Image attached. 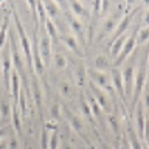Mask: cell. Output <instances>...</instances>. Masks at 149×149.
I'll return each mask as SVG.
<instances>
[{
    "label": "cell",
    "mask_w": 149,
    "mask_h": 149,
    "mask_svg": "<svg viewBox=\"0 0 149 149\" xmlns=\"http://www.w3.org/2000/svg\"><path fill=\"white\" fill-rule=\"evenodd\" d=\"M148 54H149V45L146 51H144L143 58H141V62L138 65V70L135 72V78H134V90H132V101H130V106H129V112L130 115L135 112V107L141 100L140 96L143 95V90H144V86H146V79H148Z\"/></svg>",
    "instance_id": "1"
},
{
    "label": "cell",
    "mask_w": 149,
    "mask_h": 149,
    "mask_svg": "<svg viewBox=\"0 0 149 149\" xmlns=\"http://www.w3.org/2000/svg\"><path fill=\"white\" fill-rule=\"evenodd\" d=\"M9 8H11V14L14 17V23H16V31H17V36H19V40H20V47L23 50V53L26 56V65L30 67L31 70V74L34 72V67H33V53H31V44H30V39H28V34L25 33L22 26V22L20 19H19V14L16 11V6H14V3H9Z\"/></svg>",
    "instance_id": "2"
},
{
    "label": "cell",
    "mask_w": 149,
    "mask_h": 149,
    "mask_svg": "<svg viewBox=\"0 0 149 149\" xmlns=\"http://www.w3.org/2000/svg\"><path fill=\"white\" fill-rule=\"evenodd\" d=\"M135 61H137V56H135V53H132V54H130V58H129V61H126V67L121 70V76H123V86H124V95H126V98L132 95V90H134Z\"/></svg>",
    "instance_id": "3"
},
{
    "label": "cell",
    "mask_w": 149,
    "mask_h": 149,
    "mask_svg": "<svg viewBox=\"0 0 149 149\" xmlns=\"http://www.w3.org/2000/svg\"><path fill=\"white\" fill-rule=\"evenodd\" d=\"M138 30H140V28L137 26L132 33H130V36L127 37V39H126V44L123 45V48H121L120 54L116 56V59L113 61V67H115V68H120V65L124 64L126 61H127L129 56L134 53L135 45H137V34H138Z\"/></svg>",
    "instance_id": "4"
},
{
    "label": "cell",
    "mask_w": 149,
    "mask_h": 149,
    "mask_svg": "<svg viewBox=\"0 0 149 149\" xmlns=\"http://www.w3.org/2000/svg\"><path fill=\"white\" fill-rule=\"evenodd\" d=\"M87 74L90 76V82L93 86L100 87L101 90H104L106 93H112V82H110V76H107L104 72H98L95 68H88Z\"/></svg>",
    "instance_id": "5"
},
{
    "label": "cell",
    "mask_w": 149,
    "mask_h": 149,
    "mask_svg": "<svg viewBox=\"0 0 149 149\" xmlns=\"http://www.w3.org/2000/svg\"><path fill=\"white\" fill-rule=\"evenodd\" d=\"M138 9H140V8H135L134 11H129V9H126V13L123 14V17H121L120 23L116 25L115 31H113V34H112V39H110L112 44H113V42H115L116 39H118V37H121L123 34H126V30L129 28L130 22H132V19L135 17V13H137Z\"/></svg>",
    "instance_id": "6"
},
{
    "label": "cell",
    "mask_w": 149,
    "mask_h": 149,
    "mask_svg": "<svg viewBox=\"0 0 149 149\" xmlns=\"http://www.w3.org/2000/svg\"><path fill=\"white\" fill-rule=\"evenodd\" d=\"M65 20H67L68 26L72 28V31L74 33V37L78 39V42L86 45V33H84V25L81 23V20L74 17L72 13H65Z\"/></svg>",
    "instance_id": "7"
},
{
    "label": "cell",
    "mask_w": 149,
    "mask_h": 149,
    "mask_svg": "<svg viewBox=\"0 0 149 149\" xmlns=\"http://www.w3.org/2000/svg\"><path fill=\"white\" fill-rule=\"evenodd\" d=\"M2 70H3L5 88H6V92H9V82H11V72H13V59L9 48H6L2 54Z\"/></svg>",
    "instance_id": "8"
},
{
    "label": "cell",
    "mask_w": 149,
    "mask_h": 149,
    "mask_svg": "<svg viewBox=\"0 0 149 149\" xmlns=\"http://www.w3.org/2000/svg\"><path fill=\"white\" fill-rule=\"evenodd\" d=\"M110 82H112V87L115 88V92L118 93V96L121 98V101H126L124 86H123V76H121V70H120V68H115V67L112 68Z\"/></svg>",
    "instance_id": "9"
},
{
    "label": "cell",
    "mask_w": 149,
    "mask_h": 149,
    "mask_svg": "<svg viewBox=\"0 0 149 149\" xmlns=\"http://www.w3.org/2000/svg\"><path fill=\"white\" fill-rule=\"evenodd\" d=\"M90 88H92V96L95 98V101L98 102V106L102 109V112H110V106H109V98H107L106 92L101 90L100 87L93 86L90 82Z\"/></svg>",
    "instance_id": "10"
},
{
    "label": "cell",
    "mask_w": 149,
    "mask_h": 149,
    "mask_svg": "<svg viewBox=\"0 0 149 149\" xmlns=\"http://www.w3.org/2000/svg\"><path fill=\"white\" fill-rule=\"evenodd\" d=\"M121 17H123V14H112V16H109L106 19L104 23H102V31L100 33V39L101 37H106L107 34H110V33H113V30L121 20Z\"/></svg>",
    "instance_id": "11"
},
{
    "label": "cell",
    "mask_w": 149,
    "mask_h": 149,
    "mask_svg": "<svg viewBox=\"0 0 149 149\" xmlns=\"http://www.w3.org/2000/svg\"><path fill=\"white\" fill-rule=\"evenodd\" d=\"M39 51H40V58L44 65H48L51 61V42L48 34H42L40 44H39Z\"/></svg>",
    "instance_id": "12"
},
{
    "label": "cell",
    "mask_w": 149,
    "mask_h": 149,
    "mask_svg": "<svg viewBox=\"0 0 149 149\" xmlns=\"http://www.w3.org/2000/svg\"><path fill=\"white\" fill-rule=\"evenodd\" d=\"M9 93H11V98L14 101V106H17L19 102V95H20V76L16 70L13 68L11 72V82H9Z\"/></svg>",
    "instance_id": "13"
},
{
    "label": "cell",
    "mask_w": 149,
    "mask_h": 149,
    "mask_svg": "<svg viewBox=\"0 0 149 149\" xmlns=\"http://www.w3.org/2000/svg\"><path fill=\"white\" fill-rule=\"evenodd\" d=\"M135 118H137V127H138V137L140 140H143L144 137V126H146V116H144V106L140 101L137 107H135Z\"/></svg>",
    "instance_id": "14"
},
{
    "label": "cell",
    "mask_w": 149,
    "mask_h": 149,
    "mask_svg": "<svg viewBox=\"0 0 149 149\" xmlns=\"http://www.w3.org/2000/svg\"><path fill=\"white\" fill-rule=\"evenodd\" d=\"M70 9H72V13L74 14V17H79V19H84L86 22H90V11L84 6L81 2H70L68 3Z\"/></svg>",
    "instance_id": "15"
},
{
    "label": "cell",
    "mask_w": 149,
    "mask_h": 149,
    "mask_svg": "<svg viewBox=\"0 0 149 149\" xmlns=\"http://www.w3.org/2000/svg\"><path fill=\"white\" fill-rule=\"evenodd\" d=\"M62 42L65 45L68 47L70 50L73 51L74 54H78L79 58H84V53L81 51V48H79V42H78V39L74 37V34H68V33H62Z\"/></svg>",
    "instance_id": "16"
},
{
    "label": "cell",
    "mask_w": 149,
    "mask_h": 149,
    "mask_svg": "<svg viewBox=\"0 0 149 149\" xmlns=\"http://www.w3.org/2000/svg\"><path fill=\"white\" fill-rule=\"evenodd\" d=\"M64 112H65V116H67V121L68 124L72 126V127L76 130V132L81 135V137H84V127H82V121L79 120V116H76L73 113V112H70L67 107H64Z\"/></svg>",
    "instance_id": "17"
},
{
    "label": "cell",
    "mask_w": 149,
    "mask_h": 149,
    "mask_svg": "<svg viewBox=\"0 0 149 149\" xmlns=\"http://www.w3.org/2000/svg\"><path fill=\"white\" fill-rule=\"evenodd\" d=\"M127 141H129V146L130 149H143V144H141V140H140L138 134L134 130L132 126H127Z\"/></svg>",
    "instance_id": "18"
},
{
    "label": "cell",
    "mask_w": 149,
    "mask_h": 149,
    "mask_svg": "<svg viewBox=\"0 0 149 149\" xmlns=\"http://www.w3.org/2000/svg\"><path fill=\"white\" fill-rule=\"evenodd\" d=\"M9 17H11V13H6L3 17V23L0 26V48L5 45V40H6V34L9 31Z\"/></svg>",
    "instance_id": "19"
},
{
    "label": "cell",
    "mask_w": 149,
    "mask_h": 149,
    "mask_svg": "<svg viewBox=\"0 0 149 149\" xmlns=\"http://www.w3.org/2000/svg\"><path fill=\"white\" fill-rule=\"evenodd\" d=\"M44 9H45V14L48 16V19H54L59 16V3H56V2L44 3Z\"/></svg>",
    "instance_id": "20"
},
{
    "label": "cell",
    "mask_w": 149,
    "mask_h": 149,
    "mask_svg": "<svg viewBox=\"0 0 149 149\" xmlns=\"http://www.w3.org/2000/svg\"><path fill=\"white\" fill-rule=\"evenodd\" d=\"M126 39H127V37H126V34H123L121 37H118V39H116L113 44H112V56H113V61L116 59V56L120 54V51H121V48H123V45L126 44Z\"/></svg>",
    "instance_id": "21"
},
{
    "label": "cell",
    "mask_w": 149,
    "mask_h": 149,
    "mask_svg": "<svg viewBox=\"0 0 149 149\" xmlns=\"http://www.w3.org/2000/svg\"><path fill=\"white\" fill-rule=\"evenodd\" d=\"M11 120H13V124H14V129H16L17 134H20V112L17 110V106L11 107Z\"/></svg>",
    "instance_id": "22"
},
{
    "label": "cell",
    "mask_w": 149,
    "mask_h": 149,
    "mask_svg": "<svg viewBox=\"0 0 149 149\" xmlns=\"http://www.w3.org/2000/svg\"><path fill=\"white\" fill-rule=\"evenodd\" d=\"M45 30H47V34H48V37H51L53 40H58V30H56V26H54V23L51 19L47 17V20H45Z\"/></svg>",
    "instance_id": "23"
},
{
    "label": "cell",
    "mask_w": 149,
    "mask_h": 149,
    "mask_svg": "<svg viewBox=\"0 0 149 149\" xmlns=\"http://www.w3.org/2000/svg\"><path fill=\"white\" fill-rule=\"evenodd\" d=\"M11 104H9V101L6 98H0V115L3 116V118H8V116H11Z\"/></svg>",
    "instance_id": "24"
},
{
    "label": "cell",
    "mask_w": 149,
    "mask_h": 149,
    "mask_svg": "<svg viewBox=\"0 0 149 149\" xmlns=\"http://www.w3.org/2000/svg\"><path fill=\"white\" fill-rule=\"evenodd\" d=\"M109 59L106 58V56H98V58L95 59V70H98V72H104L106 68H109L110 65H109Z\"/></svg>",
    "instance_id": "25"
},
{
    "label": "cell",
    "mask_w": 149,
    "mask_h": 149,
    "mask_svg": "<svg viewBox=\"0 0 149 149\" xmlns=\"http://www.w3.org/2000/svg\"><path fill=\"white\" fill-rule=\"evenodd\" d=\"M87 102H88V106H90V110H92V113L95 115V116H100L102 113V109L100 106H98V102L95 101V98L92 96V93L87 96Z\"/></svg>",
    "instance_id": "26"
},
{
    "label": "cell",
    "mask_w": 149,
    "mask_h": 149,
    "mask_svg": "<svg viewBox=\"0 0 149 149\" xmlns=\"http://www.w3.org/2000/svg\"><path fill=\"white\" fill-rule=\"evenodd\" d=\"M149 40V26H143L138 30V34H137V44L141 45L144 42Z\"/></svg>",
    "instance_id": "27"
},
{
    "label": "cell",
    "mask_w": 149,
    "mask_h": 149,
    "mask_svg": "<svg viewBox=\"0 0 149 149\" xmlns=\"http://www.w3.org/2000/svg\"><path fill=\"white\" fill-rule=\"evenodd\" d=\"M81 109H82V113H86L88 116V120L93 121V115H92V110H90V106H88V102H87V98L81 95Z\"/></svg>",
    "instance_id": "28"
},
{
    "label": "cell",
    "mask_w": 149,
    "mask_h": 149,
    "mask_svg": "<svg viewBox=\"0 0 149 149\" xmlns=\"http://www.w3.org/2000/svg\"><path fill=\"white\" fill-rule=\"evenodd\" d=\"M17 106L20 107V116H26V96L22 90H20V95H19Z\"/></svg>",
    "instance_id": "29"
},
{
    "label": "cell",
    "mask_w": 149,
    "mask_h": 149,
    "mask_svg": "<svg viewBox=\"0 0 149 149\" xmlns=\"http://www.w3.org/2000/svg\"><path fill=\"white\" fill-rule=\"evenodd\" d=\"M40 148L42 149H48V144H50V132H48V129H42V134H40Z\"/></svg>",
    "instance_id": "30"
},
{
    "label": "cell",
    "mask_w": 149,
    "mask_h": 149,
    "mask_svg": "<svg viewBox=\"0 0 149 149\" xmlns=\"http://www.w3.org/2000/svg\"><path fill=\"white\" fill-rule=\"evenodd\" d=\"M58 144H59V134H58V130H53V132L50 134L48 149H58Z\"/></svg>",
    "instance_id": "31"
},
{
    "label": "cell",
    "mask_w": 149,
    "mask_h": 149,
    "mask_svg": "<svg viewBox=\"0 0 149 149\" xmlns=\"http://www.w3.org/2000/svg\"><path fill=\"white\" fill-rule=\"evenodd\" d=\"M54 64L58 68H64L65 67V56L62 53H56L54 54Z\"/></svg>",
    "instance_id": "32"
},
{
    "label": "cell",
    "mask_w": 149,
    "mask_h": 149,
    "mask_svg": "<svg viewBox=\"0 0 149 149\" xmlns=\"http://www.w3.org/2000/svg\"><path fill=\"white\" fill-rule=\"evenodd\" d=\"M86 73H87V70L84 68V67H79V68H78L76 76H78V84H79V86H84V79H86Z\"/></svg>",
    "instance_id": "33"
},
{
    "label": "cell",
    "mask_w": 149,
    "mask_h": 149,
    "mask_svg": "<svg viewBox=\"0 0 149 149\" xmlns=\"http://www.w3.org/2000/svg\"><path fill=\"white\" fill-rule=\"evenodd\" d=\"M144 144L149 148V120H146V126H144V137H143Z\"/></svg>",
    "instance_id": "34"
},
{
    "label": "cell",
    "mask_w": 149,
    "mask_h": 149,
    "mask_svg": "<svg viewBox=\"0 0 149 149\" xmlns=\"http://www.w3.org/2000/svg\"><path fill=\"white\" fill-rule=\"evenodd\" d=\"M59 109H61V107H59V104H54L53 106V109H51V115H53V118L54 120H59Z\"/></svg>",
    "instance_id": "35"
},
{
    "label": "cell",
    "mask_w": 149,
    "mask_h": 149,
    "mask_svg": "<svg viewBox=\"0 0 149 149\" xmlns=\"http://www.w3.org/2000/svg\"><path fill=\"white\" fill-rule=\"evenodd\" d=\"M143 95H144V102H143V106H146V107H149V90L146 88V90H143Z\"/></svg>",
    "instance_id": "36"
},
{
    "label": "cell",
    "mask_w": 149,
    "mask_h": 149,
    "mask_svg": "<svg viewBox=\"0 0 149 149\" xmlns=\"http://www.w3.org/2000/svg\"><path fill=\"white\" fill-rule=\"evenodd\" d=\"M44 127H45V129H51V130H58V126H56V123H51V121H47Z\"/></svg>",
    "instance_id": "37"
},
{
    "label": "cell",
    "mask_w": 149,
    "mask_h": 149,
    "mask_svg": "<svg viewBox=\"0 0 149 149\" xmlns=\"http://www.w3.org/2000/svg\"><path fill=\"white\" fill-rule=\"evenodd\" d=\"M9 149H17V140H16V137H11V140H9Z\"/></svg>",
    "instance_id": "38"
},
{
    "label": "cell",
    "mask_w": 149,
    "mask_h": 149,
    "mask_svg": "<svg viewBox=\"0 0 149 149\" xmlns=\"http://www.w3.org/2000/svg\"><path fill=\"white\" fill-rule=\"evenodd\" d=\"M143 25L144 26H149V9L144 13V16H143Z\"/></svg>",
    "instance_id": "39"
},
{
    "label": "cell",
    "mask_w": 149,
    "mask_h": 149,
    "mask_svg": "<svg viewBox=\"0 0 149 149\" xmlns=\"http://www.w3.org/2000/svg\"><path fill=\"white\" fill-rule=\"evenodd\" d=\"M120 149H130V146L127 144V138H126L124 141H123V143L120 144Z\"/></svg>",
    "instance_id": "40"
},
{
    "label": "cell",
    "mask_w": 149,
    "mask_h": 149,
    "mask_svg": "<svg viewBox=\"0 0 149 149\" xmlns=\"http://www.w3.org/2000/svg\"><path fill=\"white\" fill-rule=\"evenodd\" d=\"M9 127H8V126H5V127H2V129H0V140H2L3 138V135L5 134H6V130H8Z\"/></svg>",
    "instance_id": "41"
},
{
    "label": "cell",
    "mask_w": 149,
    "mask_h": 149,
    "mask_svg": "<svg viewBox=\"0 0 149 149\" xmlns=\"http://www.w3.org/2000/svg\"><path fill=\"white\" fill-rule=\"evenodd\" d=\"M68 90H70V88H68V86H67V84H64V86H62V93H64L65 96L68 95Z\"/></svg>",
    "instance_id": "42"
},
{
    "label": "cell",
    "mask_w": 149,
    "mask_h": 149,
    "mask_svg": "<svg viewBox=\"0 0 149 149\" xmlns=\"http://www.w3.org/2000/svg\"><path fill=\"white\" fill-rule=\"evenodd\" d=\"M6 148V143H0V149H5Z\"/></svg>",
    "instance_id": "43"
},
{
    "label": "cell",
    "mask_w": 149,
    "mask_h": 149,
    "mask_svg": "<svg viewBox=\"0 0 149 149\" xmlns=\"http://www.w3.org/2000/svg\"><path fill=\"white\" fill-rule=\"evenodd\" d=\"M143 149H149V148L146 146V144H143Z\"/></svg>",
    "instance_id": "44"
},
{
    "label": "cell",
    "mask_w": 149,
    "mask_h": 149,
    "mask_svg": "<svg viewBox=\"0 0 149 149\" xmlns=\"http://www.w3.org/2000/svg\"><path fill=\"white\" fill-rule=\"evenodd\" d=\"M104 148H106V149H110V148H109V146H104Z\"/></svg>",
    "instance_id": "45"
}]
</instances>
